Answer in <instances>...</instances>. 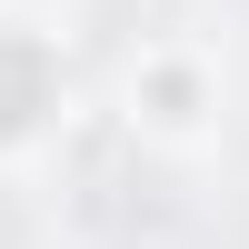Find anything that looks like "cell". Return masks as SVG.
Wrapping results in <instances>:
<instances>
[{"label": "cell", "mask_w": 249, "mask_h": 249, "mask_svg": "<svg viewBox=\"0 0 249 249\" xmlns=\"http://www.w3.org/2000/svg\"><path fill=\"white\" fill-rule=\"evenodd\" d=\"M40 110H50V60H40V40L0 30V140H20Z\"/></svg>", "instance_id": "6da1fadb"}]
</instances>
